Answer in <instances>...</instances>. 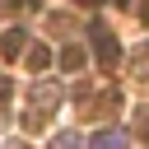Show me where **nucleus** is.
<instances>
[{
    "label": "nucleus",
    "mask_w": 149,
    "mask_h": 149,
    "mask_svg": "<svg viewBox=\"0 0 149 149\" xmlns=\"http://www.w3.org/2000/svg\"><path fill=\"white\" fill-rule=\"evenodd\" d=\"M93 51H98V65H102V70H112V65L121 61V47H116V37H112L102 23H93Z\"/></svg>",
    "instance_id": "1"
},
{
    "label": "nucleus",
    "mask_w": 149,
    "mask_h": 149,
    "mask_svg": "<svg viewBox=\"0 0 149 149\" xmlns=\"http://www.w3.org/2000/svg\"><path fill=\"white\" fill-rule=\"evenodd\" d=\"M56 102H61V84H51V79H47V84H37V88H33V112L51 116V107H56Z\"/></svg>",
    "instance_id": "2"
},
{
    "label": "nucleus",
    "mask_w": 149,
    "mask_h": 149,
    "mask_svg": "<svg viewBox=\"0 0 149 149\" xmlns=\"http://www.w3.org/2000/svg\"><path fill=\"white\" fill-rule=\"evenodd\" d=\"M130 140H126V130H98L93 140H88V149H126Z\"/></svg>",
    "instance_id": "3"
},
{
    "label": "nucleus",
    "mask_w": 149,
    "mask_h": 149,
    "mask_svg": "<svg viewBox=\"0 0 149 149\" xmlns=\"http://www.w3.org/2000/svg\"><path fill=\"white\" fill-rule=\"evenodd\" d=\"M19 51H23V33H19V28H9V33H0V56H9V61H14Z\"/></svg>",
    "instance_id": "4"
},
{
    "label": "nucleus",
    "mask_w": 149,
    "mask_h": 149,
    "mask_svg": "<svg viewBox=\"0 0 149 149\" xmlns=\"http://www.w3.org/2000/svg\"><path fill=\"white\" fill-rule=\"evenodd\" d=\"M61 70L79 74V70H84V47H65V51H61Z\"/></svg>",
    "instance_id": "5"
},
{
    "label": "nucleus",
    "mask_w": 149,
    "mask_h": 149,
    "mask_svg": "<svg viewBox=\"0 0 149 149\" xmlns=\"http://www.w3.org/2000/svg\"><path fill=\"white\" fill-rule=\"evenodd\" d=\"M47 65H51V51H47V47H42V42H37V47H33V51H28V70H33V74H37V70H47Z\"/></svg>",
    "instance_id": "6"
},
{
    "label": "nucleus",
    "mask_w": 149,
    "mask_h": 149,
    "mask_svg": "<svg viewBox=\"0 0 149 149\" xmlns=\"http://www.w3.org/2000/svg\"><path fill=\"white\" fill-rule=\"evenodd\" d=\"M51 149H84V140H79L74 130H61V135L51 140Z\"/></svg>",
    "instance_id": "7"
},
{
    "label": "nucleus",
    "mask_w": 149,
    "mask_h": 149,
    "mask_svg": "<svg viewBox=\"0 0 149 149\" xmlns=\"http://www.w3.org/2000/svg\"><path fill=\"white\" fill-rule=\"evenodd\" d=\"M9 93H14V84H9V79H5V74H0V102H5V98H9Z\"/></svg>",
    "instance_id": "8"
},
{
    "label": "nucleus",
    "mask_w": 149,
    "mask_h": 149,
    "mask_svg": "<svg viewBox=\"0 0 149 149\" xmlns=\"http://www.w3.org/2000/svg\"><path fill=\"white\" fill-rule=\"evenodd\" d=\"M79 5H88V9H98V5H102V0H79Z\"/></svg>",
    "instance_id": "9"
}]
</instances>
